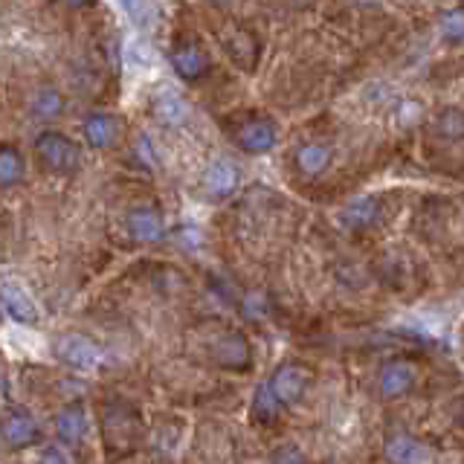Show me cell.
Listing matches in <instances>:
<instances>
[{
  "label": "cell",
  "instance_id": "9c48e42d",
  "mask_svg": "<svg viewBox=\"0 0 464 464\" xmlns=\"http://www.w3.org/2000/svg\"><path fill=\"white\" fill-rule=\"evenodd\" d=\"M418 381V366L406 357H392L381 366V377H377V389L386 401H398L410 392Z\"/></svg>",
  "mask_w": 464,
  "mask_h": 464
},
{
  "label": "cell",
  "instance_id": "ba28073f",
  "mask_svg": "<svg viewBox=\"0 0 464 464\" xmlns=\"http://www.w3.org/2000/svg\"><path fill=\"white\" fill-rule=\"evenodd\" d=\"M41 435V427L35 415L26 410V406H6L4 415V447L9 453L14 450H24L29 444H35Z\"/></svg>",
  "mask_w": 464,
  "mask_h": 464
},
{
  "label": "cell",
  "instance_id": "2e32d148",
  "mask_svg": "<svg viewBox=\"0 0 464 464\" xmlns=\"http://www.w3.org/2000/svg\"><path fill=\"white\" fill-rule=\"evenodd\" d=\"M224 50L241 70H253V64L258 62V41L253 33H246L241 26H232L224 35Z\"/></svg>",
  "mask_w": 464,
  "mask_h": 464
},
{
  "label": "cell",
  "instance_id": "603a6c76",
  "mask_svg": "<svg viewBox=\"0 0 464 464\" xmlns=\"http://www.w3.org/2000/svg\"><path fill=\"white\" fill-rule=\"evenodd\" d=\"M432 128H435V134H439L441 140H447V142L464 140V111L461 108H453V105L441 108L439 113H435Z\"/></svg>",
  "mask_w": 464,
  "mask_h": 464
},
{
  "label": "cell",
  "instance_id": "5b68a950",
  "mask_svg": "<svg viewBox=\"0 0 464 464\" xmlns=\"http://www.w3.org/2000/svg\"><path fill=\"white\" fill-rule=\"evenodd\" d=\"M169 62H171V70L178 72L183 82H198L209 72L212 62L207 50L200 47L195 38H178L171 44L169 50Z\"/></svg>",
  "mask_w": 464,
  "mask_h": 464
},
{
  "label": "cell",
  "instance_id": "8992f818",
  "mask_svg": "<svg viewBox=\"0 0 464 464\" xmlns=\"http://www.w3.org/2000/svg\"><path fill=\"white\" fill-rule=\"evenodd\" d=\"M383 456L389 464H435V450L427 441H420L418 435L403 430L386 435Z\"/></svg>",
  "mask_w": 464,
  "mask_h": 464
},
{
  "label": "cell",
  "instance_id": "e0dca14e",
  "mask_svg": "<svg viewBox=\"0 0 464 464\" xmlns=\"http://www.w3.org/2000/svg\"><path fill=\"white\" fill-rule=\"evenodd\" d=\"M334 160V151L328 142H304L296 149V169L304 178H319Z\"/></svg>",
  "mask_w": 464,
  "mask_h": 464
},
{
  "label": "cell",
  "instance_id": "8fae6325",
  "mask_svg": "<svg viewBox=\"0 0 464 464\" xmlns=\"http://www.w3.org/2000/svg\"><path fill=\"white\" fill-rule=\"evenodd\" d=\"M82 137L84 142L96 151H105L111 145H116V140L122 137V120L116 113L108 111H93L84 116L82 122Z\"/></svg>",
  "mask_w": 464,
  "mask_h": 464
},
{
  "label": "cell",
  "instance_id": "5bb4252c",
  "mask_svg": "<svg viewBox=\"0 0 464 464\" xmlns=\"http://www.w3.org/2000/svg\"><path fill=\"white\" fill-rule=\"evenodd\" d=\"M0 299H4V311H6L18 325H38V319H41L38 304L33 302V296H29L24 287L6 282L4 290H0Z\"/></svg>",
  "mask_w": 464,
  "mask_h": 464
},
{
  "label": "cell",
  "instance_id": "ffe728a7",
  "mask_svg": "<svg viewBox=\"0 0 464 464\" xmlns=\"http://www.w3.org/2000/svg\"><path fill=\"white\" fill-rule=\"evenodd\" d=\"M151 116L160 122V125H166V128H180L186 122V116H188V108H186V102L178 96V93H157L154 102H151Z\"/></svg>",
  "mask_w": 464,
  "mask_h": 464
},
{
  "label": "cell",
  "instance_id": "7402d4cb",
  "mask_svg": "<svg viewBox=\"0 0 464 464\" xmlns=\"http://www.w3.org/2000/svg\"><path fill=\"white\" fill-rule=\"evenodd\" d=\"M24 178H26V160H24L21 149H14L12 142H6L4 149H0V186L12 188Z\"/></svg>",
  "mask_w": 464,
  "mask_h": 464
},
{
  "label": "cell",
  "instance_id": "ac0fdd59",
  "mask_svg": "<svg viewBox=\"0 0 464 464\" xmlns=\"http://www.w3.org/2000/svg\"><path fill=\"white\" fill-rule=\"evenodd\" d=\"M381 218V203L377 198H357L348 203L345 209H340V224L348 229H369Z\"/></svg>",
  "mask_w": 464,
  "mask_h": 464
},
{
  "label": "cell",
  "instance_id": "cb8c5ba5",
  "mask_svg": "<svg viewBox=\"0 0 464 464\" xmlns=\"http://www.w3.org/2000/svg\"><path fill=\"white\" fill-rule=\"evenodd\" d=\"M439 35H441L444 44H453V47L464 44V6H453V9H447L441 14Z\"/></svg>",
  "mask_w": 464,
  "mask_h": 464
},
{
  "label": "cell",
  "instance_id": "484cf974",
  "mask_svg": "<svg viewBox=\"0 0 464 464\" xmlns=\"http://www.w3.org/2000/svg\"><path fill=\"white\" fill-rule=\"evenodd\" d=\"M137 157H142V160H145V166H149V169H151V166L157 163V157H154V149H151V142H149V137H145V134H142V137L137 140Z\"/></svg>",
  "mask_w": 464,
  "mask_h": 464
},
{
  "label": "cell",
  "instance_id": "52a82bcc",
  "mask_svg": "<svg viewBox=\"0 0 464 464\" xmlns=\"http://www.w3.org/2000/svg\"><path fill=\"white\" fill-rule=\"evenodd\" d=\"M212 360L227 372H246L253 366V345L241 331H227L215 340Z\"/></svg>",
  "mask_w": 464,
  "mask_h": 464
},
{
  "label": "cell",
  "instance_id": "4fadbf2b",
  "mask_svg": "<svg viewBox=\"0 0 464 464\" xmlns=\"http://www.w3.org/2000/svg\"><path fill=\"white\" fill-rule=\"evenodd\" d=\"M238 180H241V171L227 157H218L215 163H209V169L203 171V188H207V195L215 200L229 198L238 188Z\"/></svg>",
  "mask_w": 464,
  "mask_h": 464
},
{
  "label": "cell",
  "instance_id": "7c38bea8",
  "mask_svg": "<svg viewBox=\"0 0 464 464\" xmlns=\"http://www.w3.org/2000/svg\"><path fill=\"white\" fill-rule=\"evenodd\" d=\"M276 140H279V130H276V125L270 120H265V116H256V120H246L238 130H236V145L244 151V154H267Z\"/></svg>",
  "mask_w": 464,
  "mask_h": 464
},
{
  "label": "cell",
  "instance_id": "d6986e66",
  "mask_svg": "<svg viewBox=\"0 0 464 464\" xmlns=\"http://www.w3.org/2000/svg\"><path fill=\"white\" fill-rule=\"evenodd\" d=\"M29 113H33V120L38 122H53L58 116L64 113V96L58 87L47 84V87H38L29 99Z\"/></svg>",
  "mask_w": 464,
  "mask_h": 464
},
{
  "label": "cell",
  "instance_id": "277c9868",
  "mask_svg": "<svg viewBox=\"0 0 464 464\" xmlns=\"http://www.w3.org/2000/svg\"><path fill=\"white\" fill-rule=\"evenodd\" d=\"M267 383L276 392V398H279L285 403V410H287V406H294V403H299L304 398V392H308L311 383H314V374H311L308 366L290 360V362H282V366L270 374Z\"/></svg>",
  "mask_w": 464,
  "mask_h": 464
},
{
  "label": "cell",
  "instance_id": "7a4b0ae2",
  "mask_svg": "<svg viewBox=\"0 0 464 464\" xmlns=\"http://www.w3.org/2000/svg\"><path fill=\"white\" fill-rule=\"evenodd\" d=\"M35 157L41 169L53 174H72L82 163L79 145L62 130H41L35 137Z\"/></svg>",
  "mask_w": 464,
  "mask_h": 464
},
{
  "label": "cell",
  "instance_id": "3957f363",
  "mask_svg": "<svg viewBox=\"0 0 464 464\" xmlns=\"http://www.w3.org/2000/svg\"><path fill=\"white\" fill-rule=\"evenodd\" d=\"M53 352L67 369L76 372H91L102 362V345L91 337H84V334H62L53 343Z\"/></svg>",
  "mask_w": 464,
  "mask_h": 464
},
{
  "label": "cell",
  "instance_id": "44dd1931",
  "mask_svg": "<svg viewBox=\"0 0 464 464\" xmlns=\"http://www.w3.org/2000/svg\"><path fill=\"white\" fill-rule=\"evenodd\" d=\"M285 412V403L276 398V392L270 389V383L265 381V383H258V389H256V395H253V403H250V415H253V420H258V424H265V427H270V424H276L279 420V415Z\"/></svg>",
  "mask_w": 464,
  "mask_h": 464
},
{
  "label": "cell",
  "instance_id": "30bf717a",
  "mask_svg": "<svg viewBox=\"0 0 464 464\" xmlns=\"http://www.w3.org/2000/svg\"><path fill=\"white\" fill-rule=\"evenodd\" d=\"M125 227L130 232V238L140 244H157L166 236V218L154 203H140V207H130L125 215Z\"/></svg>",
  "mask_w": 464,
  "mask_h": 464
},
{
  "label": "cell",
  "instance_id": "6da1fadb",
  "mask_svg": "<svg viewBox=\"0 0 464 464\" xmlns=\"http://www.w3.org/2000/svg\"><path fill=\"white\" fill-rule=\"evenodd\" d=\"M102 439L111 456L130 453L140 439V415L128 403H111L102 412Z\"/></svg>",
  "mask_w": 464,
  "mask_h": 464
},
{
  "label": "cell",
  "instance_id": "9a60e30c",
  "mask_svg": "<svg viewBox=\"0 0 464 464\" xmlns=\"http://www.w3.org/2000/svg\"><path fill=\"white\" fill-rule=\"evenodd\" d=\"M87 435V410L84 403H67L62 412L55 415V439L62 444L76 447Z\"/></svg>",
  "mask_w": 464,
  "mask_h": 464
},
{
  "label": "cell",
  "instance_id": "d4e9b609",
  "mask_svg": "<svg viewBox=\"0 0 464 464\" xmlns=\"http://www.w3.org/2000/svg\"><path fill=\"white\" fill-rule=\"evenodd\" d=\"M38 464H70V459L58 447H44L38 456Z\"/></svg>",
  "mask_w": 464,
  "mask_h": 464
}]
</instances>
